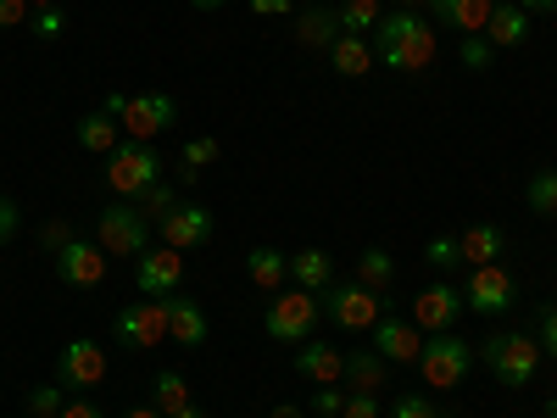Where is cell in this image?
<instances>
[{"mask_svg": "<svg viewBox=\"0 0 557 418\" xmlns=\"http://www.w3.org/2000/svg\"><path fill=\"white\" fill-rule=\"evenodd\" d=\"M401 7H407V12H418V7H430V0H401Z\"/></svg>", "mask_w": 557, "mask_h": 418, "instance_id": "53", "label": "cell"}, {"mask_svg": "<svg viewBox=\"0 0 557 418\" xmlns=\"http://www.w3.org/2000/svg\"><path fill=\"white\" fill-rule=\"evenodd\" d=\"M101 380H107V352H101V341H89V335L67 341L62 357H57V385L89 391V385H101Z\"/></svg>", "mask_w": 557, "mask_h": 418, "instance_id": "10", "label": "cell"}, {"mask_svg": "<svg viewBox=\"0 0 557 418\" xmlns=\"http://www.w3.org/2000/svg\"><path fill=\"white\" fill-rule=\"evenodd\" d=\"M62 418H101V407H96V402H84V396H73V402L62 407Z\"/></svg>", "mask_w": 557, "mask_h": 418, "instance_id": "46", "label": "cell"}, {"mask_svg": "<svg viewBox=\"0 0 557 418\" xmlns=\"http://www.w3.org/2000/svg\"><path fill=\"white\" fill-rule=\"evenodd\" d=\"M318 312H323V302L312 296V291H278L273 296V307H268V335L273 341H285V346H307L312 341V330H318Z\"/></svg>", "mask_w": 557, "mask_h": 418, "instance_id": "5", "label": "cell"}, {"mask_svg": "<svg viewBox=\"0 0 557 418\" xmlns=\"http://www.w3.org/2000/svg\"><path fill=\"white\" fill-rule=\"evenodd\" d=\"M178 162H184V168H178V179H184V184H196V173L218 162V139H212V134H196V139H184Z\"/></svg>", "mask_w": 557, "mask_h": 418, "instance_id": "30", "label": "cell"}, {"mask_svg": "<svg viewBox=\"0 0 557 418\" xmlns=\"http://www.w3.org/2000/svg\"><path fill=\"white\" fill-rule=\"evenodd\" d=\"M62 34H67L62 7H39V12H34V39H62Z\"/></svg>", "mask_w": 557, "mask_h": 418, "instance_id": "37", "label": "cell"}, {"mask_svg": "<svg viewBox=\"0 0 557 418\" xmlns=\"http://www.w3.org/2000/svg\"><path fill=\"white\" fill-rule=\"evenodd\" d=\"M541 352H546V357H557V307H552V312H541Z\"/></svg>", "mask_w": 557, "mask_h": 418, "instance_id": "44", "label": "cell"}, {"mask_svg": "<svg viewBox=\"0 0 557 418\" xmlns=\"http://www.w3.org/2000/svg\"><path fill=\"white\" fill-rule=\"evenodd\" d=\"M173 418H201V407L190 402V407H184V413H173Z\"/></svg>", "mask_w": 557, "mask_h": 418, "instance_id": "52", "label": "cell"}, {"mask_svg": "<svg viewBox=\"0 0 557 418\" xmlns=\"http://www.w3.org/2000/svg\"><path fill=\"white\" fill-rule=\"evenodd\" d=\"M368 346H374L385 362H418V352H424V330H418L412 318H380L374 330H368Z\"/></svg>", "mask_w": 557, "mask_h": 418, "instance_id": "14", "label": "cell"}, {"mask_svg": "<svg viewBox=\"0 0 557 418\" xmlns=\"http://www.w3.org/2000/svg\"><path fill=\"white\" fill-rule=\"evenodd\" d=\"M117 341L123 346H134V352H151V346H162L168 341V302H134V307H123L117 312Z\"/></svg>", "mask_w": 557, "mask_h": 418, "instance_id": "11", "label": "cell"}, {"mask_svg": "<svg viewBox=\"0 0 557 418\" xmlns=\"http://www.w3.org/2000/svg\"><path fill=\"white\" fill-rule=\"evenodd\" d=\"M524 17H557V0H513Z\"/></svg>", "mask_w": 557, "mask_h": 418, "instance_id": "45", "label": "cell"}, {"mask_svg": "<svg viewBox=\"0 0 557 418\" xmlns=\"http://www.w3.org/2000/svg\"><path fill=\"white\" fill-rule=\"evenodd\" d=\"M312 413H318V418H341V413H346V396H341L335 385H312Z\"/></svg>", "mask_w": 557, "mask_h": 418, "instance_id": "38", "label": "cell"}, {"mask_svg": "<svg viewBox=\"0 0 557 418\" xmlns=\"http://www.w3.org/2000/svg\"><path fill=\"white\" fill-rule=\"evenodd\" d=\"M391 418H451V413H441V407H435L430 396H396Z\"/></svg>", "mask_w": 557, "mask_h": 418, "instance_id": "36", "label": "cell"}, {"mask_svg": "<svg viewBox=\"0 0 557 418\" xmlns=\"http://www.w3.org/2000/svg\"><path fill=\"white\" fill-rule=\"evenodd\" d=\"M469 362H474V346L451 330H441V335L424 341V352H418V374H424L430 391H457L462 374H469Z\"/></svg>", "mask_w": 557, "mask_h": 418, "instance_id": "3", "label": "cell"}, {"mask_svg": "<svg viewBox=\"0 0 557 418\" xmlns=\"http://www.w3.org/2000/svg\"><path fill=\"white\" fill-rule=\"evenodd\" d=\"M380 0H346L341 7V34H357V39H374V28H380Z\"/></svg>", "mask_w": 557, "mask_h": 418, "instance_id": "29", "label": "cell"}, {"mask_svg": "<svg viewBox=\"0 0 557 418\" xmlns=\"http://www.w3.org/2000/svg\"><path fill=\"white\" fill-rule=\"evenodd\" d=\"M491 374L502 380V385H513V391H524L535 374H541V341H530V335H491V341H480V352H474Z\"/></svg>", "mask_w": 557, "mask_h": 418, "instance_id": "2", "label": "cell"}, {"mask_svg": "<svg viewBox=\"0 0 557 418\" xmlns=\"http://www.w3.org/2000/svg\"><path fill=\"white\" fill-rule=\"evenodd\" d=\"M157 229H162V246H173V251H196V246L212 241V212L196 207V201H178Z\"/></svg>", "mask_w": 557, "mask_h": 418, "instance_id": "15", "label": "cell"}, {"mask_svg": "<svg viewBox=\"0 0 557 418\" xmlns=\"http://www.w3.org/2000/svg\"><path fill=\"white\" fill-rule=\"evenodd\" d=\"M28 23V0H0V28H17Z\"/></svg>", "mask_w": 557, "mask_h": 418, "instance_id": "43", "label": "cell"}, {"mask_svg": "<svg viewBox=\"0 0 557 418\" xmlns=\"http://www.w3.org/2000/svg\"><path fill=\"white\" fill-rule=\"evenodd\" d=\"M290 279H296V285L301 291H312V296H323V291H330L335 285V262H330V251H296L290 257Z\"/></svg>", "mask_w": 557, "mask_h": 418, "instance_id": "26", "label": "cell"}, {"mask_svg": "<svg viewBox=\"0 0 557 418\" xmlns=\"http://www.w3.org/2000/svg\"><path fill=\"white\" fill-rule=\"evenodd\" d=\"M341 418H380V402L368 396V391H351V396H346V413H341Z\"/></svg>", "mask_w": 557, "mask_h": 418, "instance_id": "41", "label": "cell"}, {"mask_svg": "<svg viewBox=\"0 0 557 418\" xmlns=\"http://www.w3.org/2000/svg\"><path fill=\"white\" fill-rule=\"evenodd\" d=\"M157 173H162V157L151 146H139V139H123V146L107 157V190L117 201H134L146 184H157Z\"/></svg>", "mask_w": 557, "mask_h": 418, "instance_id": "6", "label": "cell"}, {"mask_svg": "<svg viewBox=\"0 0 557 418\" xmlns=\"http://www.w3.org/2000/svg\"><path fill=\"white\" fill-rule=\"evenodd\" d=\"M17 223H23V212H17V201H7V196H0V246H7V241L17 235Z\"/></svg>", "mask_w": 557, "mask_h": 418, "instance_id": "42", "label": "cell"}, {"mask_svg": "<svg viewBox=\"0 0 557 418\" xmlns=\"http://www.w3.org/2000/svg\"><path fill=\"white\" fill-rule=\"evenodd\" d=\"M134 207L146 212L151 223H162V218H168V212L178 207V190H173V184H162V179H157V184H146V190L134 196Z\"/></svg>", "mask_w": 557, "mask_h": 418, "instance_id": "32", "label": "cell"}, {"mask_svg": "<svg viewBox=\"0 0 557 418\" xmlns=\"http://www.w3.org/2000/svg\"><path fill=\"white\" fill-rule=\"evenodd\" d=\"M62 407H67V396H62L57 385H39V391H28V413H34V418H62Z\"/></svg>", "mask_w": 557, "mask_h": 418, "instance_id": "34", "label": "cell"}, {"mask_svg": "<svg viewBox=\"0 0 557 418\" xmlns=\"http://www.w3.org/2000/svg\"><path fill=\"white\" fill-rule=\"evenodd\" d=\"M57 279L73 291H96L101 279H107V251L101 246H89V241H73L57 251Z\"/></svg>", "mask_w": 557, "mask_h": 418, "instance_id": "16", "label": "cell"}, {"mask_svg": "<svg viewBox=\"0 0 557 418\" xmlns=\"http://www.w3.org/2000/svg\"><path fill=\"white\" fill-rule=\"evenodd\" d=\"M541 418H557V402H552V407H546V413H541Z\"/></svg>", "mask_w": 557, "mask_h": 418, "instance_id": "55", "label": "cell"}, {"mask_svg": "<svg viewBox=\"0 0 557 418\" xmlns=\"http://www.w3.org/2000/svg\"><path fill=\"white\" fill-rule=\"evenodd\" d=\"M196 12H218V7H228V0H190Z\"/></svg>", "mask_w": 557, "mask_h": 418, "instance_id": "50", "label": "cell"}, {"mask_svg": "<svg viewBox=\"0 0 557 418\" xmlns=\"http://www.w3.org/2000/svg\"><path fill=\"white\" fill-rule=\"evenodd\" d=\"M128 418H162V413H157V407H134Z\"/></svg>", "mask_w": 557, "mask_h": 418, "instance_id": "51", "label": "cell"}, {"mask_svg": "<svg viewBox=\"0 0 557 418\" xmlns=\"http://www.w3.org/2000/svg\"><path fill=\"white\" fill-rule=\"evenodd\" d=\"M530 207L541 218H557V173H535L530 179Z\"/></svg>", "mask_w": 557, "mask_h": 418, "instance_id": "33", "label": "cell"}, {"mask_svg": "<svg viewBox=\"0 0 557 418\" xmlns=\"http://www.w3.org/2000/svg\"><path fill=\"white\" fill-rule=\"evenodd\" d=\"M123 123L112 118V112H89V118H78V146L84 151H96V157H112L117 146H123Z\"/></svg>", "mask_w": 557, "mask_h": 418, "instance_id": "27", "label": "cell"}, {"mask_svg": "<svg viewBox=\"0 0 557 418\" xmlns=\"http://www.w3.org/2000/svg\"><path fill=\"white\" fill-rule=\"evenodd\" d=\"M296 39L307 45V51H330V45L341 39V12H330V7H307V12L296 17Z\"/></svg>", "mask_w": 557, "mask_h": 418, "instance_id": "24", "label": "cell"}, {"mask_svg": "<svg viewBox=\"0 0 557 418\" xmlns=\"http://www.w3.org/2000/svg\"><path fill=\"white\" fill-rule=\"evenodd\" d=\"M424 257H430V262H435V268H441V273H446V268H457V262H462V251H457V241H451V235H435V241H430V246H424Z\"/></svg>", "mask_w": 557, "mask_h": 418, "instance_id": "39", "label": "cell"}, {"mask_svg": "<svg viewBox=\"0 0 557 418\" xmlns=\"http://www.w3.org/2000/svg\"><path fill=\"white\" fill-rule=\"evenodd\" d=\"M96 229H101V251L107 257H139V251H151V218L139 212L134 201H107L96 212Z\"/></svg>", "mask_w": 557, "mask_h": 418, "instance_id": "4", "label": "cell"}, {"mask_svg": "<svg viewBox=\"0 0 557 418\" xmlns=\"http://www.w3.org/2000/svg\"><path fill=\"white\" fill-rule=\"evenodd\" d=\"M513 296H519V285H513V273H507L502 262L469 268V285H462V307H474V312L496 318V312L513 307Z\"/></svg>", "mask_w": 557, "mask_h": 418, "instance_id": "9", "label": "cell"}, {"mask_svg": "<svg viewBox=\"0 0 557 418\" xmlns=\"http://www.w3.org/2000/svg\"><path fill=\"white\" fill-rule=\"evenodd\" d=\"M491 7H496V0H430V17L441 28H457V34H485Z\"/></svg>", "mask_w": 557, "mask_h": 418, "instance_id": "18", "label": "cell"}, {"mask_svg": "<svg viewBox=\"0 0 557 418\" xmlns=\"http://www.w3.org/2000/svg\"><path fill=\"white\" fill-rule=\"evenodd\" d=\"M457 318H462V291L446 285V279L412 296V323H418V330L441 335V330H457Z\"/></svg>", "mask_w": 557, "mask_h": 418, "instance_id": "13", "label": "cell"}, {"mask_svg": "<svg viewBox=\"0 0 557 418\" xmlns=\"http://www.w3.org/2000/svg\"><path fill=\"white\" fill-rule=\"evenodd\" d=\"M502 246H507V235H502L496 223H469V229L457 235V251H462V262H469V268L496 262V257H502Z\"/></svg>", "mask_w": 557, "mask_h": 418, "instance_id": "21", "label": "cell"}, {"mask_svg": "<svg viewBox=\"0 0 557 418\" xmlns=\"http://www.w3.org/2000/svg\"><path fill=\"white\" fill-rule=\"evenodd\" d=\"M552 28H557V17H552Z\"/></svg>", "mask_w": 557, "mask_h": 418, "instance_id": "56", "label": "cell"}, {"mask_svg": "<svg viewBox=\"0 0 557 418\" xmlns=\"http://www.w3.org/2000/svg\"><path fill=\"white\" fill-rule=\"evenodd\" d=\"M207 312L196 307V302H184V296H168V341L173 346H184V352H196V346H207Z\"/></svg>", "mask_w": 557, "mask_h": 418, "instance_id": "17", "label": "cell"}, {"mask_svg": "<svg viewBox=\"0 0 557 418\" xmlns=\"http://www.w3.org/2000/svg\"><path fill=\"white\" fill-rule=\"evenodd\" d=\"M330 62H335V73H341V78H368V67H374L380 57H374V39L341 34V39L330 45Z\"/></svg>", "mask_w": 557, "mask_h": 418, "instance_id": "22", "label": "cell"}, {"mask_svg": "<svg viewBox=\"0 0 557 418\" xmlns=\"http://www.w3.org/2000/svg\"><path fill=\"white\" fill-rule=\"evenodd\" d=\"M151 407H157L162 418H173V413H184V407H190V385H184V374L162 368V374H157V385H151Z\"/></svg>", "mask_w": 557, "mask_h": 418, "instance_id": "28", "label": "cell"}, {"mask_svg": "<svg viewBox=\"0 0 557 418\" xmlns=\"http://www.w3.org/2000/svg\"><path fill=\"white\" fill-rule=\"evenodd\" d=\"M39 246L57 257L62 246H73V229H67V223H45V229H39Z\"/></svg>", "mask_w": 557, "mask_h": 418, "instance_id": "40", "label": "cell"}, {"mask_svg": "<svg viewBox=\"0 0 557 418\" xmlns=\"http://www.w3.org/2000/svg\"><path fill=\"white\" fill-rule=\"evenodd\" d=\"M491 57H496V45H491L485 34H469V39H462V67L485 73V67H491Z\"/></svg>", "mask_w": 557, "mask_h": 418, "instance_id": "35", "label": "cell"}, {"mask_svg": "<svg viewBox=\"0 0 557 418\" xmlns=\"http://www.w3.org/2000/svg\"><path fill=\"white\" fill-rule=\"evenodd\" d=\"M385 374H391V362L374 352V346H362V352H346V385L351 391H385Z\"/></svg>", "mask_w": 557, "mask_h": 418, "instance_id": "23", "label": "cell"}, {"mask_svg": "<svg viewBox=\"0 0 557 418\" xmlns=\"http://www.w3.org/2000/svg\"><path fill=\"white\" fill-rule=\"evenodd\" d=\"M374 57L391 73H424L435 62V23L418 17V12H385L374 28Z\"/></svg>", "mask_w": 557, "mask_h": 418, "instance_id": "1", "label": "cell"}, {"mask_svg": "<svg viewBox=\"0 0 557 418\" xmlns=\"http://www.w3.org/2000/svg\"><path fill=\"white\" fill-rule=\"evenodd\" d=\"M123 107H128V96H123V89H112V96H107V107H101V112H112V118H123Z\"/></svg>", "mask_w": 557, "mask_h": 418, "instance_id": "48", "label": "cell"}, {"mask_svg": "<svg viewBox=\"0 0 557 418\" xmlns=\"http://www.w3.org/2000/svg\"><path fill=\"white\" fill-rule=\"evenodd\" d=\"M246 273H251L257 291H273V296H278V285L290 279V257L273 251V246H251V251H246Z\"/></svg>", "mask_w": 557, "mask_h": 418, "instance_id": "25", "label": "cell"}, {"mask_svg": "<svg viewBox=\"0 0 557 418\" xmlns=\"http://www.w3.org/2000/svg\"><path fill=\"white\" fill-rule=\"evenodd\" d=\"M485 39L496 45V51H519V45L530 39V17L513 7V0H496L491 23H485Z\"/></svg>", "mask_w": 557, "mask_h": 418, "instance_id": "20", "label": "cell"}, {"mask_svg": "<svg viewBox=\"0 0 557 418\" xmlns=\"http://www.w3.org/2000/svg\"><path fill=\"white\" fill-rule=\"evenodd\" d=\"M323 312H330L341 330L368 335L385 318V302H380V291H368V285H330L323 291Z\"/></svg>", "mask_w": 557, "mask_h": 418, "instance_id": "7", "label": "cell"}, {"mask_svg": "<svg viewBox=\"0 0 557 418\" xmlns=\"http://www.w3.org/2000/svg\"><path fill=\"white\" fill-rule=\"evenodd\" d=\"M391 279H396V262H391V251L368 246V251L357 257V285H368V291H385Z\"/></svg>", "mask_w": 557, "mask_h": 418, "instance_id": "31", "label": "cell"}, {"mask_svg": "<svg viewBox=\"0 0 557 418\" xmlns=\"http://www.w3.org/2000/svg\"><path fill=\"white\" fill-rule=\"evenodd\" d=\"M173 118H178V101L173 96H128V107H123V134L128 139H139V146H151V139L162 134V128H173Z\"/></svg>", "mask_w": 557, "mask_h": 418, "instance_id": "12", "label": "cell"}, {"mask_svg": "<svg viewBox=\"0 0 557 418\" xmlns=\"http://www.w3.org/2000/svg\"><path fill=\"white\" fill-rule=\"evenodd\" d=\"M28 7H34V12H39V7H57V0H28Z\"/></svg>", "mask_w": 557, "mask_h": 418, "instance_id": "54", "label": "cell"}, {"mask_svg": "<svg viewBox=\"0 0 557 418\" xmlns=\"http://www.w3.org/2000/svg\"><path fill=\"white\" fill-rule=\"evenodd\" d=\"M268 418H301V407H290V402H278V407H273Z\"/></svg>", "mask_w": 557, "mask_h": 418, "instance_id": "49", "label": "cell"}, {"mask_svg": "<svg viewBox=\"0 0 557 418\" xmlns=\"http://www.w3.org/2000/svg\"><path fill=\"white\" fill-rule=\"evenodd\" d=\"M285 7H290V0H251V12H257V17H278Z\"/></svg>", "mask_w": 557, "mask_h": 418, "instance_id": "47", "label": "cell"}, {"mask_svg": "<svg viewBox=\"0 0 557 418\" xmlns=\"http://www.w3.org/2000/svg\"><path fill=\"white\" fill-rule=\"evenodd\" d=\"M134 285L146 291L151 302L178 296V285H184V251H173V246H151V251H139V257H134Z\"/></svg>", "mask_w": 557, "mask_h": 418, "instance_id": "8", "label": "cell"}, {"mask_svg": "<svg viewBox=\"0 0 557 418\" xmlns=\"http://www.w3.org/2000/svg\"><path fill=\"white\" fill-rule=\"evenodd\" d=\"M296 374H301V380H312V385H341V380H346V352L307 341V346L296 352Z\"/></svg>", "mask_w": 557, "mask_h": 418, "instance_id": "19", "label": "cell"}]
</instances>
